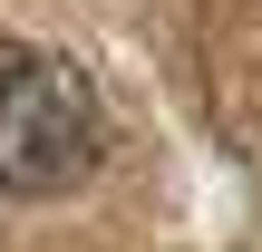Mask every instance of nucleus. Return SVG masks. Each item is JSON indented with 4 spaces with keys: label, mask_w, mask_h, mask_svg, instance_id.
Listing matches in <instances>:
<instances>
[{
    "label": "nucleus",
    "mask_w": 262,
    "mask_h": 252,
    "mask_svg": "<svg viewBox=\"0 0 262 252\" xmlns=\"http://www.w3.org/2000/svg\"><path fill=\"white\" fill-rule=\"evenodd\" d=\"M107 165V107L78 58L0 39V194H78Z\"/></svg>",
    "instance_id": "f257e3e1"
}]
</instances>
